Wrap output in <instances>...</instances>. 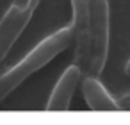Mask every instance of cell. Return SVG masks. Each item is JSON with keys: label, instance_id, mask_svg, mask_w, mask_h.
<instances>
[{"label": "cell", "instance_id": "cell-1", "mask_svg": "<svg viewBox=\"0 0 130 125\" xmlns=\"http://www.w3.org/2000/svg\"><path fill=\"white\" fill-rule=\"evenodd\" d=\"M73 43V34L70 27H64L52 36L45 38L39 45H36L16 66L7 70L4 75H0V102L7 98L20 84L25 82V79L41 68H45L50 61H54L61 52L68 50V47Z\"/></svg>", "mask_w": 130, "mask_h": 125}, {"label": "cell", "instance_id": "cell-2", "mask_svg": "<svg viewBox=\"0 0 130 125\" xmlns=\"http://www.w3.org/2000/svg\"><path fill=\"white\" fill-rule=\"evenodd\" d=\"M110 38L109 0H89V73L98 77L107 64Z\"/></svg>", "mask_w": 130, "mask_h": 125}, {"label": "cell", "instance_id": "cell-3", "mask_svg": "<svg viewBox=\"0 0 130 125\" xmlns=\"http://www.w3.org/2000/svg\"><path fill=\"white\" fill-rule=\"evenodd\" d=\"M41 0H13L7 13L0 20V61L14 47L29 22L32 20Z\"/></svg>", "mask_w": 130, "mask_h": 125}, {"label": "cell", "instance_id": "cell-4", "mask_svg": "<svg viewBox=\"0 0 130 125\" xmlns=\"http://www.w3.org/2000/svg\"><path fill=\"white\" fill-rule=\"evenodd\" d=\"M71 2V34L75 41V64L89 75V0Z\"/></svg>", "mask_w": 130, "mask_h": 125}, {"label": "cell", "instance_id": "cell-5", "mask_svg": "<svg viewBox=\"0 0 130 125\" xmlns=\"http://www.w3.org/2000/svg\"><path fill=\"white\" fill-rule=\"evenodd\" d=\"M80 79H82L80 68L77 64L70 66L61 75V79L57 80V84L52 91V96L46 104V109L48 111H66V109H70V102L73 98V93H75Z\"/></svg>", "mask_w": 130, "mask_h": 125}, {"label": "cell", "instance_id": "cell-6", "mask_svg": "<svg viewBox=\"0 0 130 125\" xmlns=\"http://www.w3.org/2000/svg\"><path fill=\"white\" fill-rule=\"evenodd\" d=\"M82 95H84V100H86L87 107L93 109V111H116L118 109L116 100L107 93L103 84L94 75H91V77L87 75L84 79Z\"/></svg>", "mask_w": 130, "mask_h": 125}, {"label": "cell", "instance_id": "cell-7", "mask_svg": "<svg viewBox=\"0 0 130 125\" xmlns=\"http://www.w3.org/2000/svg\"><path fill=\"white\" fill-rule=\"evenodd\" d=\"M118 109H125V111H130V93H126L125 96H121L118 102Z\"/></svg>", "mask_w": 130, "mask_h": 125}, {"label": "cell", "instance_id": "cell-8", "mask_svg": "<svg viewBox=\"0 0 130 125\" xmlns=\"http://www.w3.org/2000/svg\"><path fill=\"white\" fill-rule=\"evenodd\" d=\"M125 73L130 77V61H128V63H126V66H125Z\"/></svg>", "mask_w": 130, "mask_h": 125}]
</instances>
